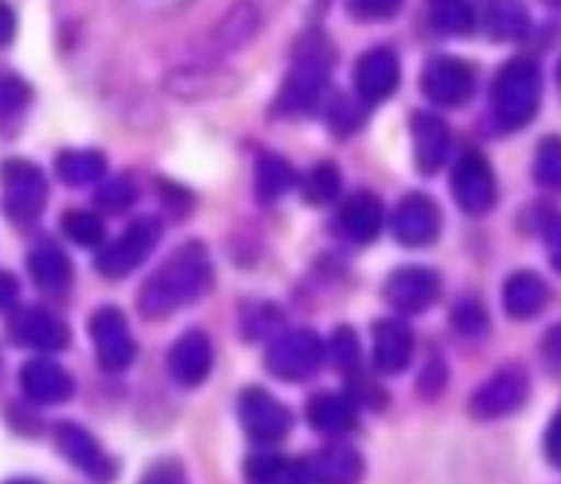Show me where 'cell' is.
Masks as SVG:
<instances>
[{
    "instance_id": "cell-41",
    "label": "cell",
    "mask_w": 561,
    "mask_h": 484,
    "mask_svg": "<svg viewBox=\"0 0 561 484\" xmlns=\"http://www.w3.org/2000/svg\"><path fill=\"white\" fill-rule=\"evenodd\" d=\"M14 296H16L14 277H9V274L0 272V310L11 304V301H14Z\"/></svg>"
},
{
    "instance_id": "cell-33",
    "label": "cell",
    "mask_w": 561,
    "mask_h": 484,
    "mask_svg": "<svg viewBox=\"0 0 561 484\" xmlns=\"http://www.w3.org/2000/svg\"><path fill=\"white\" fill-rule=\"evenodd\" d=\"M294 474L296 469L290 471L288 463L283 458H274V454H261V458H252L247 463V476L252 484H279Z\"/></svg>"
},
{
    "instance_id": "cell-13",
    "label": "cell",
    "mask_w": 561,
    "mask_h": 484,
    "mask_svg": "<svg viewBox=\"0 0 561 484\" xmlns=\"http://www.w3.org/2000/svg\"><path fill=\"white\" fill-rule=\"evenodd\" d=\"M392 230L403 246H427L442 233V211L427 195H405L394 211Z\"/></svg>"
},
{
    "instance_id": "cell-11",
    "label": "cell",
    "mask_w": 561,
    "mask_h": 484,
    "mask_svg": "<svg viewBox=\"0 0 561 484\" xmlns=\"http://www.w3.org/2000/svg\"><path fill=\"white\" fill-rule=\"evenodd\" d=\"M91 339L96 345L99 365L107 372H121L135 359V339L126 315L115 307H102L91 318Z\"/></svg>"
},
{
    "instance_id": "cell-31",
    "label": "cell",
    "mask_w": 561,
    "mask_h": 484,
    "mask_svg": "<svg viewBox=\"0 0 561 484\" xmlns=\"http://www.w3.org/2000/svg\"><path fill=\"white\" fill-rule=\"evenodd\" d=\"M64 233L75 244L99 246L104 241V224L96 214L91 211H66L64 214Z\"/></svg>"
},
{
    "instance_id": "cell-26",
    "label": "cell",
    "mask_w": 561,
    "mask_h": 484,
    "mask_svg": "<svg viewBox=\"0 0 561 484\" xmlns=\"http://www.w3.org/2000/svg\"><path fill=\"white\" fill-rule=\"evenodd\" d=\"M107 170V162L99 151H64L55 162V173L66 186H88L99 181Z\"/></svg>"
},
{
    "instance_id": "cell-23",
    "label": "cell",
    "mask_w": 561,
    "mask_h": 484,
    "mask_svg": "<svg viewBox=\"0 0 561 484\" xmlns=\"http://www.w3.org/2000/svg\"><path fill=\"white\" fill-rule=\"evenodd\" d=\"M340 224L345 233L359 244L376 239L383 228V206L373 192H356L345 200L343 211H340Z\"/></svg>"
},
{
    "instance_id": "cell-16",
    "label": "cell",
    "mask_w": 561,
    "mask_h": 484,
    "mask_svg": "<svg viewBox=\"0 0 561 484\" xmlns=\"http://www.w3.org/2000/svg\"><path fill=\"white\" fill-rule=\"evenodd\" d=\"M356 91L365 102H383L392 96L400 85V60L389 47L367 49L359 60H356L354 71Z\"/></svg>"
},
{
    "instance_id": "cell-2",
    "label": "cell",
    "mask_w": 561,
    "mask_h": 484,
    "mask_svg": "<svg viewBox=\"0 0 561 484\" xmlns=\"http://www.w3.org/2000/svg\"><path fill=\"white\" fill-rule=\"evenodd\" d=\"M542 96V77L531 60L515 58L499 69L493 80V118L502 129H520L535 118Z\"/></svg>"
},
{
    "instance_id": "cell-32",
    "label": "cell",
    "mask_w": 561,
    "mask_h": 484,
    "mask_svg": "<svg viewBox=\"0 0 561 484\" xmlns=\"http://www.w3.org/2000/svg\"><path fill=\"white\" fill-rule=\"evenodd\" d=\"M535 175L540 184L559 186L561 184V142L557 137H548L540 148H537Z\"/></svg>"
},
{
    "instance_id": "cell-5",
    "label": "cell",
    "mask_w": 561,
    "mask_h": 484,
    "mask_svg": "<svg viewBox=\"0 0 561 484\" xmlns=\"http://www.w3.org/2000/svg\"><path fill=\"white\" fill-rule=\"evenodd\" d=\"M529 400V376L524 367L507 365L493 372L471 397V414L482 422L515 414Z\"/></svg>"
},
{
    "instance_id": "cell-29",
    "label": "cell",
    "mask_w": 561,
    "mask_h": 484,
    "mask_svg": "<svg viewBox=\"0 0 561 484\" xmlns=\"http://www.w3.org/2000/svg\"><path fill=\"white\" fill-rule=\"evenodd\" d=\"M488 22H491L493 36L499 38H520L529 31V16L520 0H491Z\"/></svg>"
},
{
    "instance_id": "cell-21",
    "label": "cell",
    "mask_w": 561,
    "mask_h": 484,
    "mask_svg": "<svg viewBox=\"0 0 561 484\" xmlns=\"http://www.w3.org/2000/svg\"><path fill=\"white\" fill-rule=\"evenodd\" d=\"M414 354V334L403 321H381L373 332V361L381 372H403Z\"/></svg>"
},
{
    "instance_id": "cell-8",
    "label": "cell",
    "mask_w": 561,
    "mask_h": 484,
    "mask_svg": "<svg viewBox=\"0 0 561 484\" xmlns=\"http://www.w3.org/2000/svg\"><path fill=\"white\" fill-rule=\"evenodd\" d=\"M329 80V60L323 58V53H301V58L296 60L294 69L288 71L283 82V91H279L277 110L285 115L305 113L312 104L321 99L323 88Z\"/></svg>"
},
{
    "instance_id": "cell-15",
    "label": "cell",
    "mask_w": 561,
    "mask_h": 484,
    "mask_svg": "<svg viewBox=\"0 0 561 484\" xmlns=\"http://www.w3.org/2000/svg\"><path fill=\"white\" fill-rule=\"evenodd\" d=\"M301 480L310 484H359L365 463L348 443H332L299 465Z\"/></svg>"
},
{
    "instance_id": "cell-27",
    "label": "cell",
    "mask_w": 561,
    "mask_h": 484,
    "mask_svg": "<svg viewBox=\"0 0 561 484\" xmlns=\"http://www.w3.org/2000/svg\"><path fill=\"white\" fill-rule=\"evenodd\" d=\"M294 181H296L294 168H290L283 157H274V153L261 157V162H257V173H255V189L263 203L279 200V197L294 186Z\"/></svg>"
},
{
    "instance_id": "cell-35",
    "label": "cell",
    "mask_w": 561,
    "mask_h": 484,
    "mask_svg": "<svg viewBox=\"0 0 561 484\" xmlns=\"http://www.w3.org/2000/svg\"><path fill=\"white\" fill-rule=\"evenodd\" d=\"M31 99V88L20 77H0V115H14Z\"/></svg>"
},
{
    "instance_id": "cell-1",
    "label": "cell",
    "mask_w": 561,
    "mask_h": 484,
    "mask_svg": "<svg viewBox=\"0 0 561 484\" xmlns=\"http://www.w3.org/2000/svg\"><path fill=\"white\" fill-rule=\"evenodd\" d=\"M214 283L211 261L197 241L175 250L137 293V310L151 321L173 315L181 307L201 299Z\"/></svg>"
},
{
    "instance_id": "cell-14",
    "label": "cell",
    "mask_w": 561,
    "mask_h": 484,
    "mask_svg": "<svg viewBox=\"0 0 561 484\" xmlns=\"http://www.w3.org/2000/svg\"><path fill=\"white\" fill-rule=\"evenodd\" d=\"M55 443H58L60 454L69 460L75 469H80L82 474L91 476L96 482H110L115 476V463L104 454V449L99 447L96 438L88 430H82L80 425H71L64 422L55 430Z\"/></svg>"
},
{
    "instance_id": "cell-39",
    "label": "cell",
    "mask_w": 561,
    "mask_h": 484,
    "mask_svg": "<svg viewBox=\"0 0 561 484\" xmlns=\"http://www.w3.org/2000/svg\"><path fill=\"white\" fill-rule=\"evenodd\" d=\"M455 326L463 334H480L485 329V315L477 304H463L455 312Z\"/></svg>"
},
{
    "instance_id": "cell-30",
    "label": "cell",
    "mask_w": 561,
    "mask_h": 484,
    "mask_svg": "<svg viewBox=\"0 0 561 484\" xmlns=\"http://www.w3.org/2000/svg\"><path fill=\"white\" fill-rule=\"evenodd\" d=\"M301 192L312 206H329L340 197V170L332 162L316 164L301 181Z\"/></svg>"
},
{
    "instance_id": "cell-25",
    "label": "cell",
    "mask_w": 561,
    "mask_h": 484,
    "mask_svg": "<svg viewBox=\"0 0 561 484\" xmlns=\"http://www.w3.org/2000/svg\"><path fill=\"white\" fill-rule=\"evenodd\" d=\"M27 268L31 277L44 293H64L71 285V263L64 255V250L53 244H42L31 252L27 257Z\"/></svg>"
},
{
    "instance_id": "cell-34",
    "label": "cell",
    "mask_w": 561,
    "mask_h": 484,
    "mask_svg": "<svg viewBox=\"0 0 561 484\" xmlns=\"http://www.w3.org/2000/svg\"><path fill=\"white\" fill-rule=\"evenodd\" d=\"M96 203L110 214L124 211V208H129L131 203H135V186L126 178L107 181V184H102V189H99Z\"/></svg>"
},
{
    "instance_id": "cell-3",
    "label": "cell",
    "mask_w": 561,
    "mask_h": 484,
    "mask_svg": "<svg viewBox=\"0 0 561 484\" xmlns=\"http://www.w3.org/2000/svg\"><path fill=\"white\" fill-rule=\"evenodd\" d=\"M159 233H162V228H159L157 219H135L113 244L102 250V255H99L96 261L99 274L107 279L129 277V274L135 272V268H140V263L151 255L153 246H157L159 241Z\"/></svg>"
},
{
    "instance_id": "cell-28",
    "label": "cell",
    "mask_w": 561,
    "mask_h": 484,
    "mask_svg": "<svg viewBox=\"0 0 561 484\" xmlns=\"http://www.w3.org/2000/svg\"><path fill=\"white\" fill-rule=\"evenodd\" d=\"M427 11L433 25L449 36H466L477 25L474 5L469 0H427Z\"/></svg>"
},
{
    "instance_id": "cell-22",
    "label": "cell",
    "mask_w": 561,
    "mask_h": 484,
    "mask_svg": "<svg viewBox=\"0 0 561 484\" xmlns=\"http://www.w3.org/2000/svg\"><path fill=\"white\" fill-rule=\"evenodd\" d=\"M548 299H551V288L535 272L513 274L504 285V310L515 321H529V318L540 315Z\"/></svg>"
},
{
    "instance_id": "cell-7",
    "label": "cell",
    "mask_w": 561,
    "mask_h": 484,
    "mask_svg": "<svg viewBox=\"0 0 561 484\" xmlns=\"http://www.w3.org/2000/svg\"><path fill=\"white\" fill-rule=\"evenodd\" d=\"M474 69L466 60L442 55L425 66L420 77L422 93L438 107H458L474 93Z\"/></svg>"
},
{
    "instance_id": "cell-36",
    "label": "cell",
    "mask_w": 561,
    "mask_h": 484,
    "mask_svg": "<svg viewBox=\"0 0 561 484\" xmlns=\"http://www.w3.org/2000/svg\"><path fill=\"white\" fill-rule=\"evenodd\" d=\"M403 5V0H348L351 14L359 20H387L394 16Z\"/></svg>"
},
{
    "instance_id": "cell-9",
    "label": "cell",
    "mask_w": 561,
    "mask_h": 484,
    "mask_svg": "<svg viewBox=\"0 0 561 484\" xmlns=\"http://www.w3.org/2000/svg\"><path fill=\"white\" fill-rule=\"evenodd\" d=\"M239 416L247 436L261 443L283 441L294 425V414L279 400H274L266 389H247L239 397Z\"/></svg>"
},
{
    "instance_id": "cell-42",
    "label": "cell",
    "mask_w": 561,
    "mask_h": 484,
    "mask_svg": "<svg viewBox=\"0 0 561 484\" xmlns=\"http://www.w3.org/2000/svg\"><path fill=\"white\" fill-rule=\"evenodd\" d=\"M11 31H14V16H11V11L0 3V44L9 42Z\"/></svg>"
},
{
    "instance_id": "cell-17",
    "label": "cell",
    "mask_w": 561,
    "mask_h": 484,
    "mask_svg": "<svg viewBox=\"0 0 561 484\" xmlns=\"http://www.w3.org/2000/svg\"><path fill=\"white\" fill-rule=\"evenodd\" d=\"M211 339H208L201 329H192V332L181 334L168 354L170 376H173V381L181 383V387H201L208 378V372H211Z\"/></svg>"
},
{
    "instance_id": "cell-19",
    "label": "cell",
    "mask_w": 561,
    "mask_h": 484,
    "mask_svg": "<svg viewBox=\"0 0 561 484\" xmlns=\"http://www.w3.org/2000/svg\"><path fill=\"white\" fill-rule=\"evenodd\" d=\"M22 392L38 405H60L75 394V381L60 365L47 359H33L22 367Z\"/></svg>"
},
{
    "instance_id": "cell-43",
    "label": "cell",
    "mask_w": 561,
    "mask_h": 484,
    "mask_svg": "<svg viewBox=\"0 0 561 484\" xmlns=\"http://www.w3.org/2000/svg\"><path fill=\"white\" fill-rule=\"evenodd\" d=\"M5 484H38V482H31V480H14V482H5Z\"/></svg>"
},
{
    "instance_id": "cell-12",
    "label": "cell",
    "mask_w": 561,
    "mask_h": 484,
    "mask_svg": "<svg viewBox=\"0 0 561 484\" xmlns=\"http://www.w3.org/2000/svg\"><path fill=\"white\" fill-rule=\"evenodd\" d=\"M383 296L403 315H420V312H425L427 307L438 301V296H442V279L431 268L403 266L389 274Z\"/></svg>"
},
{
    "instance_id": "cell-40",
    "label": "cell",
    "mask_w": 561,
    "mask_h": 484,
    "mask_svg": "<svg viewBox=\"0 0 561 484\" xmlns=\"http://www.w3.org/2000/svg\"><path fill=\"white\" fill-rule=\"evenodd\" d=\"M359 120H362V110L354 107L351 102L337 104V107H334V113H332V124H334V129L340 131V135H345V131H351L354 126H359Z\"/></svg>"
},
{
    "instance_id": "cell-38",
    "label": "cell",
    "mask_w": 561,
    "mask_h": 484,
    "mask_svg": "<svg viewBox=\"0 0 561 484\" xmlns=\"http://www.w3.org/2000/svg\"><path fill=\"white\" fill-rule=\"evenodd\" d=\"M140 484H190L186 482V471L179 460H159L151 469L142 474Z\"/></svg>"
},
{
    "instance_id": "cell-10",
    "label": "cell",
    "mask_w": 561,
    "mask_h": 484,
    "mask_svg": "<svg viewBox=\"0 0 561 484\" xmlns=\"http://www.w3.org/2000/svg\"><path fill=\"white\" fill-rule=\"evenodd\" d=\"M453 195L469 214H488L496 203V178L480 151H466L453 170Z\"/></svg>"
},
{
    "instance_id": "cell-24",
    "label": "cell",
    "mask_w": 561,
    "mask_h": 484,
    "mask_svg": "<svg viewBox=\"0 0 561 484\" xmlns=\"http://www.w3.org/2000/svg\"><path fill=\"white\" fill-rule=\"evenodd\" d=\"M307 419L316 430L337 436V433H348L356 425V408L345 394L321 392L307 403Z\"/></svg>"
},
{
    "instance_id": "cell-18",
    "label": "cell",
    "mask_w": 561,
    "mask_h": 484,
    "mask_svg": "<svg viewBox=\"0 0 561 484\" xmlns=\"http://www.w3.org/2000/svg\"><path fill=\"white\" fill-rule=\"evenodd\" d=\"M11 337L20 345L33 350H60L69 345V329L60 318L53 312L36 310V307H25V310L14 312L11 318Z\"/></svg>"
},
{
    "instance_id": "cell-20",
    "label": "cell",
    "mask_w": 561,
    "mask_h": 484,
    "mask_svg": "<svg viewBox=\"0 0 561 484\" xmlns=\"http://www.w3.org/2000/svg\"><path fill=\"white\" fill-rule=\"evenodd\" d=\"M411 135H414V159L422 173H436L449 157V126L438 115L416 113L411 120Z\"/></svg>"
},
{
    "instance_id": "cell-37",
    "label": "cell",
    "mask_w": 561,
    "mask_h": 484,
    "mask_svg": "<svg viewBox=\"0 0 561 484\" xmlns=\"http://www.w3.org/2000/svg\"><path fill=\"white\" fill-rule=\"evenodd\" d=\"M332 356L340 367H351L359 361V339L348 326L337 329L332 337Z\"/></svg>"
},
{
    "instance_id": "cell-4",
    "label": "cell",
    "mask_w": 561,
    "mask_h": 484,
    "mask_svg": "<svg viewBox=\"0 0 561 484\" xmlns=\"http://www.w3.org/2000/svg\"><path fill=\"white\" fill-rule=\"evenodd\" d=\"M321 359V339L312 332H307V329H294V332H285L283 337L274 339L266 354V367L279 381L299 383L307 381L318 370Z\"/></svg>"
},
{
    "instance_id": "cell-6",
    "label": "cell",
    "mask_w": 561,
    "mask_h": 484,
    "mask_svg": "<svg viewBox=\"0 0 561 484\" xmlns=\"http://www.w3.org/2000/svg\"><path fill=\"white\" fill-rule=\"evenodd\" d=\"M0 181H3V200L9 217L27 222L47 206V181L36 164L25 162V159H11L0 170Z\"/></svg>"
}]
</instances>
